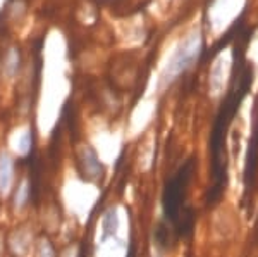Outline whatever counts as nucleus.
Wrapping results in <instances>:
<instances>
[{
	"instance_id": "1",
	"label": "nucleus",
	"mask_w": 258,
	"mask_h": 257,
	"mask_svg": "<svg viewBox=\"0 0 258 257\" xmlns=\"http://www.w3.org/2000/svg\"><path fill=\"white\" fill-rule=\"evenodd\" d=\"M197 161L191 157L181 168L165 181L164 193H162V209H164V221L172 226L176 237L188 238L195 230V211L186 204L188 186L193 180Z\"/></svg>"
},
{
	"instance_id": "2",
	"label": "nucleus",
	"mask_w": 258,
	"mask_h": 257,
	"mask_svg": "<svg viewBox=\"0 0 258 257\" xmlns=\"http://www.w3.org/2000/svg\"><path fill=\"white\" fill-rule=\"evenodd\" d=\"M258 175V126L255 133L249 138L246 164H244V198L249 197V192L253 190Z\"/></svg>"
},
{
	"instance_id": "3",
	"label": "nucleus",
	"mask_w": 258,
	"mask_h": 257,
	"mask_svg": "<svg viewBox=\"0 0 258 257\" xmlns=\"http://www.w3.org/2000/svg\"><path fill=\"white\" fill-rule=\"evenodd\" d=\"M81 164L85 166V173H86V176H88L90 181H97L98 178L102 176L103 168H102V164H100V161H98L97 152H95L91 147H86L85 150H83Z\"/></svg>"
},
{
	"instance_id": "4",
	"label": "nucleus",
	"mask_w": 258,
	"mask_h": 257,
	"mask_svg": "<svg viewBox=\"0 0 258 257\" xmlns=\"http://www.w3.org/2000/svg\"><path fill=\"white\" fill-rule=\"evenodd\" d=\"M14 164L7 154H0V193H7L11 190L12 173H14Z\"/></svg>"
},
{
	"instance_id": "5",
	"label": "nucleus",
	"mask_w": 258,
	"mask_h": 257,
	"mask_svg": "<svg viewBox=\"0 0 258 257\" xmlns=\"http://www.w3.org/2000/svg\"><path fill=\"white\" fill-rule=\"evenodd\" d=\"M102 230H103V237L102 242H105L109 237H114L119 230V216H117V209L115 207H109L107 213L102 218Z\"/></svg>"
},
{
	"instance_id": "6",
	"label": "nucleus",
	"mask_w": 258,
	"mask_h": 257,
	"mask_svg": "<svg viewBox=\"0 0 258 257\" xmlns=\"http://www.w3.org/2000/svg\"><path fill=\"white\" fill-rule=\"evenodd\" d=\"M30 197H31V188L28 186V183L24 180L19 181L14 192V205L18 207V209H23V207L28 204Z\"/></svg>"
},
{
	"instance_id": "7",
	"label": "nucleus",
	"mask_w": 258,
	"mask_h": 257,
	"mask_svg": "<svg viewBox=\"0 0 258 257\" xmlns=\"http://www.w3.org/2000/svg\"><path fill=\"white\" fill-rule=\"evenodd\" d=\"M38 250H41V254L38 252V257H55L57 255L52 242H48V240H41L40 245H38Z\"/></svg>"
}]
</instances>
